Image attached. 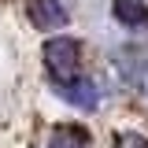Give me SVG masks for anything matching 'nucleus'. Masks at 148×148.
Listing matches in <instances>:
<instances>
[{"label":"nucleus","mask_w":148,"mask_h":148,"mask_svg":"<svg viewBox=\"0 0 148 148\" xmlns=\"http://www.w3.org/2000/svg\"><path fill=\"white\" fill-rule=\"evenodd\" d=\"M41 56H45V67H48V74H52L56 89L74 85L78 78H85V74H82V52H78V41H71V37H52V41H45Z\"/></svg>","instance_id":"obj_1"},{"label":"nucleus","mask_w":148,"mask_h":148,"mask_svg":"<svg viewBox=\"0 0 148 148\" xmlns=\"http://www.w3.org/2000/svg\"><path fill=\"white\" fill-rule=\"evenodd\" d=\"M26 15L37 30H63L67 18H71L59 0H26Z\"/></svg>","instance_id":"obj_2"},{"label":"nucleus","mask_w":148,"mask_h":148,"mask_svg":"<svg viewBox=\"0 0 148 148\" xmlns=\"http://www.w3.org/2000/svg\"><path fill=\"white\" fill-rule=\"evenodd\" d=\"M111 15L119 18L126 30H145L148 26V4L145 0H115L111 4Z\"/></svg>","instance_id":"obj_3"},{"label":"nucleus","mask_w":148,"mask_h":148,"mask_svg":"<svg viewBox=\"0 0 148 148\" xmlns=\"http://www.w3.org/2000/svg\"><path fill=\"white\" fill-rule=\"evenodd\" d=\"M67 104H74V108H82V111H92L96 104H100V92H96V85H92L89 78H78L74 85H63V89H56Z\"/></svg>","instance_id":"obj_4"},{"label":"nucleus","mask_w":148,"mask_h":148,"mask_svg":"<svg viewBox=\"0 0 148 148\" xmlns=\"http://www.w3.org/2000/svg\"><path fill=\"white\" fill-rule=\"evenodd\" d=\"M48 148H89V133L82 126H59L52 133Z\"/></svg>","instance_id":"obj_5"},{"label":"nucleus","mask_w":148,"mask_h":148,"mask_svg":"<svg viewBox=\"0 0 148 148\" xmlns=\"http://www.w3.org/2000/svg\"><path fill=\"white\" fill-rule=\"evenodd\" d=\"M119 148H148V137H141V133H119Z\"/></svg>","instance_id":"obj_6"}]
</instances>
